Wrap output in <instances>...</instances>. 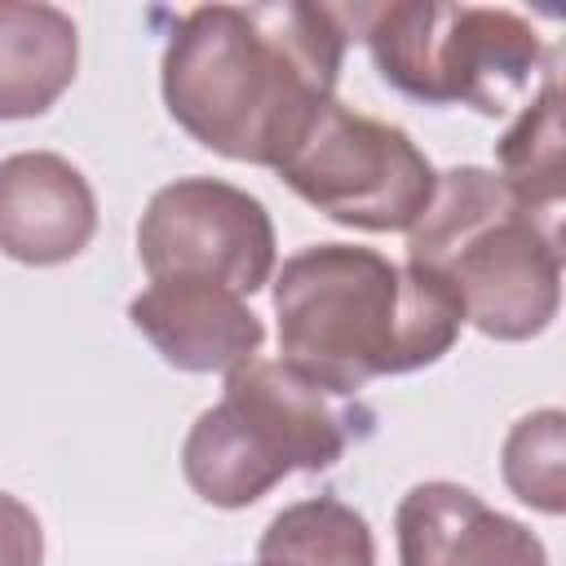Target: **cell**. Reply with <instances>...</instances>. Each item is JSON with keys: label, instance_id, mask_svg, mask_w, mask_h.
Wrapping results in <instances>:
<instances>
[{"label": "cell", "instance_id": "9", "mask_svg": "<svg viewBox=\"0 0 566 566\" xmlns=\"http://www.w3.org/2000/svg\"><path fill=\"white\" fill-rule=\"evenodd\" d=\"M394 531L402 566H548L539 535L455 482L411 486L394 513Z\"/></svg>", "mask_w": 566, "mask_h": 566}, {"label": "cell", "instance_id": "6", "mask_svg": "<svg viewBox=\"0 0 566 566\" xmlns=\"http://www.w3.org/2000/svg\"><path fill=\"white\" fill-rule=\"evenodd\" d=\"M274 172L323 217L358 230H411L438 190V172L402 128L336 97L314 111Z\"/></svg>", "mask_w": 566, "mask_h": 566}, {"label": "cell", "instance_id": "4", "mask_svg": "<svg viewBox=\"0 0 566 566\" xmlns=\"http://www.w3.org/2000/svg\"><path fill=\"white\" fill-rule=\"evenodd\" d=\"M340 455L345 420L327 389L283 358H248L226 376V398L190 424L181 473L199 500L248 509L292 469L318 473Z\"/></svg>", "mask_w": 566, "mask_h": 566}, {"label": "cell", "instance_id": "1", "mask_svg": "<svg viewBox=\"0 0 566 566\" xmlns=\"http://www.w3.org/2000/svg\"><path fill=\"white\" fill-rule=\"evenodd\" d=\"M340 62L345 27L323 4H199L164 49V102L199 146L279 168Z\"/></svg>", "mask_w": 566, "mask_h": 566}, {"label": "cell", "instance_id": "11", "mask_svg": "<svg viewBox=\"0 0 566 566\" xmlns=\"http://www.w3.org/2000/svg\"><path fill=\"white\" fill-rule=\"evenodd\" d=\"M80 40L53 4L0 0V119L44 115L75 80Z\"/></svg>", "mask_w": 566, "mask_h": 566}, {"label": "cell", "instance_id": "3", "mask_svg": "<svg viewBox=\"0 0 566 566\" xmlns=\"http://www.w3.org/2000/svg\"><path fill=\"white\" fill-rule=\"evenodd\" d=\"M557 221L517 199L500 172L464 164L438 177L429 208L407 230V261L433 274L482 336L531 340L562 301Z\"/></svg>", "mask_w": 566, "mask_h": 566}, {"label": "cell", "instance_id": "14", "mask_svg": "<svg viewBox=\"0 0 566 566\" xmlns=\"http://www.w3.org/2000/svg\"><path fill=\"white\" fill-rule=\"evenodd\" d=\"M504 482L539 513L557 517L566 509V416L557 407L513 424L504 438Z\"/></svg>", "mask_w": 566, "mask_h": 566}, {"label": "cell", "instance_id": "15", "mask_svg": "<svg viewBox=\"0 0 566 566\" xmlns=\"http://www.w3.org/2000/svg\"><path fill=\"white\" fill-rule=\"evenodd\" d=\"M44 562V535H40V522L35 513L0 491V566H40Z\"/></svg>", "mask_w": 566, "mask_h": 566}, {"label": "cell", "instance_id": "7", "mask_svg": "<svg viewBox=\"0 0 566 566\" xmlns=\"http://www.w3.org/2000/svg\"><path fill=\"white\" fill-rule=\"evenodd\" d=\"M150 279H212L252 296L274 274V221L265 203L217 177H181L150 195L137 226Z\"/></svg>", "mask_w": 566, "mask_h": 566}, {"label": "cell", "instance_id": "12", "mask_svg": "<svg viewBox=\"0 0 566 566\" xmlns=\"http://www.w3.org/2000/svg\"><path fill=\"white\" fill-rule=\"evenodd\" d=\"M256 566H376V539L363 513L332 495H314L265 526Z\"/></svg>", "mask_w": 566, "mask_h": 566}, {"label": "cell", "instance_id": "10", "mask_svg": "<svg viewBox=\"0 0 566 566\" xmlns=\"http://www.w3.org/2000/svg\"><path fill=\"white\" fill-rule=\"evenodd\" d=\"M97 199L84 172L49 150L0 159V252L22 265H62L88 248Z\"/></svg>", "mask_w": 566, "mask_h": 566}, {"label": "cell", "instance_id": "5", "mask_svg": "<svg viewBox=\"0 0 566 566\" xmlns=\"http://www.w3.org/2000/svg\"><path fill=\"white\" fill-rule=\"evenodd\" d=\"M376 71L407 97L429 106H473L504 115L535 97V80L553 71L539 31L513 9L398 0L367 18Z\"/></svg>", "mask_w": 566, "mask_h": 566}, {"label": "cell", "instance_id": "8", "mask_svg": "<svg viewBox=\"0 0 566 566\" xmlns=\"http://www.w3.org/2000/svg\"><path fill=\"white\" fill-rule=\"evenodd\" d=\"M133 327L181 371H234L256 358L265 327L239 292L212 279H150L128 301Z\"/></svg>", "mask_w": 566, "mask_h": 566}, {"label": "cell", "instance_id": "13", "mask_svg": "<svg viewBox=\"0 0 566 566\" xmlns=\"http://www.w3.org/2000/svg\"><path fill=\"white\" fill-rule=\"evenodd\" d=\"M500 181L526 199L535 212L562 217V190H566V164H562V93L557 71L544 75L539 93L522 106L517 124L500 137Z\"/></svg>", "mask_w": 566, "mask_h": 566}, {"label": "cell", "instance_id": "2", "mask_svg": "<svg viewBox=\"0 0 566 566\" xmlns=\"http://www.w3.org/2000/svg\"><path fill=\"white\" fill-rule=\"evenodd\" d=\"M279 354L327 394L438 363L460 336V301L420 265L354 243H314L274 279Z\"/></svg>", "mask_w": 566, "mask_h": 566}]
</instances>
